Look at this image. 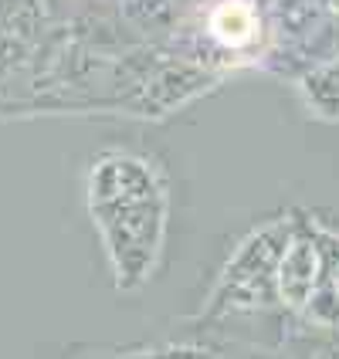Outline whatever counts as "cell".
<instances>
[{
    "label": "cell",
    "instance_id": "1",
    "mask_svg": "<svg viewBox=\"0 0 339 359\" xmlns=\"http://www.w3.org/2000/svg\"><path fill=\"white\" fill-rule=\"evenodd\" d=\"M255 14H251V7H244V4H227V7H220L218 18H214V31H218L224 41H231V44H241V41H248L255 34Z\"/></svg>",
    "mask_w": 339,
    "mask_h": 359
}]
</instances>
